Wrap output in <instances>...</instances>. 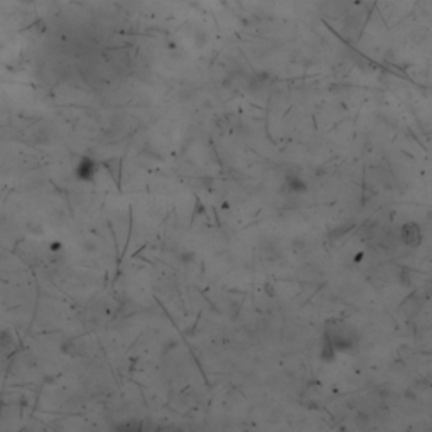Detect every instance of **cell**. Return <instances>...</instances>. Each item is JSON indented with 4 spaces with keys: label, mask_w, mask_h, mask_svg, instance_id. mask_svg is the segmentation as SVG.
<instances>
[{
    "label": "cell",
    "mask_w": 432,
    "mask_h": 432,
    "mask_svg": "<svg viewBox=\"0 0 432 432\" xmlns=\"http://www.w3.org/2000/svg\"><path fill=\"white\" fill-rule=\"evenodd\" d=\"M402 241L409 246H417L422 243V230L417 223H407L402 228Z\"/></svg>",
    "instance_id": "obj_1"
},
{
    "label": "cell",
    "mask_w": 432,
    "mask_h": 432,
    "mask_svg": "<svg viewBox=\"0 0 432 432\" xmlns=\"http://www.w3.org/2000/svg\"><path fill=\"white\" fill-rule=\"evenodd\" d=\"M334 351L336 350L333 348V345H331L328 334H326L324 340H323V358H326V360H331V358L334 356Z\"/></svg>",
    "instance_id": "obj_2"
},
{
    "label": "cell",
    "mask_w": 432,
    "mask_h": 432,
    "mask_svg": "<svg viewBox=\"0 0 432 432\" xmlns=\"http://www.w3.org/2000/svg\"><path fill=\"white\" fill-rule=\"evenodd\" d=\"M95 171V164L91 161H83L80 164V177H89Z\"/></svg>",
    "instance_id": "obj_3"
},
{
    "label": "cell",
    "mask_w": 432,
    "mask_h": 432,
    "mask_svg": "<svg viewBox=\"0 0 432 432\" xmlns=\"http://www.w3.org/2000/svg\"><path fill=\"white\" fill-rule=\"evenodd\" d=\"M289 189L291 191H305V184L299 177H289Z\"/></svg>",
    "instance_id": "obj_4"
}]
</instances>
